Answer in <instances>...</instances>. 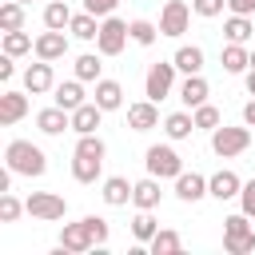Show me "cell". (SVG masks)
Here are the masks:
<instances>
[{"instance_id":"1","label":"cell","mask_w":255,"mask_h":255,"mask_svg":"<svg viewBox=\"0 0 255 255\" xmlns=\"http://www.w3.org/2000/svg\"><path fill=\"white\" fill-rule=\"evenodd\" d=\"M4 163L16 171V175H28V179H40L48 171V155L32 143V139H12L4 147Z\"/></svg>"},{"instance_id":"2","label":"cell","mask_w":255,"mask_h":255,"mask_svg":"<svg viewBox=\"0 0 255 255\" xmlns=\"http://www.w3.org/2000/svg\"><path fill=\"white\" fill-rule=\"evenodd\" d=\"M223 251H231V255H251L255 251V227H251L247 211L223 219Z\"/></svg>"},{"instance_id":"3","label":"cell","mask_w":255,"mask_h":255,"mask_svg":"<svg viewBox=\"0 0 255 255\" xmlns=\"http://www.w3.org/2000/svg\"><path fill=\"white\" fill-rule=\"evenodd\" d=\"M251 147V128L243 124V128H227V124H219L215 131H211V151L219 155V159H231V155H243Z\"/></svg>"},{"instance_id":"4","label":"cell","mask_w":255,"mask_h":255,"mask_svg":"<svg viewBox=\"0 0 255 255\" xmlns=\"http://www.w3.org/2000/svg\"><path fill=\"white\" fill-rule=\"evenodd\" d=\"M143 163H147V175H155V179H175L183 171V159L171 143H151L143 151Z\"/></svg>"},{"instance_id":"5","label":"cell","mask_w":255,"mask_h":255,"mask_svg":"<svg viewBox=\"0 0 255 255\" xmlns=\"http://www.w3.org/2000/svg\"><path fill=\"white\" fill-rule=\"evenodd\" d=\"M128 40H131L128 20H120V16H104L100 20V36H96V52L100 56H120L128 48Z\"/></svg>"},{"instance_id":"6","label":"cell","mask_w":255,"mask_h":255,"mask_svg":"<svg viewBox=\"0 0 255 255\" xmlns=\"http://www.w3.org/2000/svg\"><path fill=\"white\" fill-rule=\"evenodd\" d=\"M175 72H179V68H175V60H159V64H151V68H147V76H143V96H147V100H155V104H159V100H167V96H171V88H175Z\"/></svg>"},{"instance_id":"7","label":"cell","mask_w":255,"mask_h":255,"mask_svg":"<svg viewBox=\"0 0 255 255\" xmlns=\"http://www.w3.org/2000/svg\"><path fill=\"white\" fill-rule=\"evenodd\" d=\"M24 207H28L32 219H44V223H56V219L68 215V199L56 195V191H32V195L24 199Z\"/></svg>"},{"instance_id":"8","label":"cell","mask_w":255,"mask_h":255,"mask_svg":"<svg viewBox=\"0 0 255 255\" xmlns=\"http://www.w3.org/2000/svg\"><path fill=\"white\" fill-rule=\"evenodd\" d=\"M187 24H191V4H187V0H167V4L159 8V36L179 40V36L187 32Z\"/></svg>"},{"instance_id":"9","label":"cell","mask_w":255,"mask_h":255,"mask_svg":"<svg viewBox=\"0 0 255 255\" xmlns=\"http://www.w3.org/2000/svg\"><path fill=\"white\" fill-rule=\"evenodd\" d=\"M92 247H96V239H92L88 219L64 223V227H60V251H64V255H84V251H92Z\"/></svg>"},{"instance_id":"10","label":"cell","mask_w":255,"mask_h":255,"mask_svg":"<svg viewBox=\"0 0 255 255\" xmlns=\"http://www.w3.org/2000/svg\"><path fill=\"white\" fill-rule=\"evenodd\" d=\"M56 88V76H52V60H36L24 68V92L28 96H44Z\"/></svg>"},{"instance_id":"11","label":"cell","mask_w":255,"mask_h":255,"mask_svg":"<svg viewBox=\"0 0 255 255\" xmlns=\"http://www.w3.org/2000/svg\"><path fill=\"white\" fill-rule=\"evenodd\" d=\"M239 191H243V179H239L231 167H219V171L207 179V195H211V199H219V203L239 199Z\"/></svg>"},{"instance_id":"12","label":"cell","mask_w":255,"mask_h":255,"mask_svg":"<svg viewBox=\"0 0 255 255\" xmlns=\"http://www.w3.org/2000/svg\"><path fill=\"white\" fill-rule=\"evenodd\" d=\"M68 56V36L64 32H56V28H44L40 36H36V60H64Z\"/></svg>"},{"instance_id":"13","label":"cell","mask_w":255,"mask_h":255,"mask_svg":"<svg viewBox=\"0 0 255 255\" xmlns=\"http://www.w3.org/2000/svg\"><path fill=\"white\" fill-rule=\"evenodd\" d=\"M128 128H131V131H151V128H159V108H155V100L131 104V108H128Z\"/></svg>"},{"instance_id":"14","label":"cell","mask_w":255,"mask_h":255,"mask_svg":"<svg viewBox=\"0 0 255 255\" xmlns=\"http://www.w3.org/2000/svg\"><path fill=\"white\" fill-rule=\"evenodd\" d=\"M175 195H179L183 203H199V199L207 195V175H199V171H179V175H175Z\"/></svg>"},{"instance_id":"15","label":"cell","mask_w":255,"mask_h":255,"mask_svg":"<svg viewBox=\"0 0 255 255\" xmlns=\"http://www.w3.org/2000/svg\"><path fill=\"white\" fill-rule=\"evenodd\" d=\"M24 116H28V96L8 88V92L0 96V124H4V128H12V124H20Z\"/></svg>"},{"instance_id":"16","label":"cell","mask_w":255,"mask_h":255,"mask_svg":"<svg viewBox=\"0 0 255 255\" xmlns=\"http://www.w3.org/2000/svg\"><path fill=\"white\" fill-rule=\"evenodd\" d=\"M36 128H40L44 135H60L64 128H72V112H68V108H60V104H52V108L36 112Z\"/></svg>"},{"instance_id":"17","label":"cell","mask_w":255,"mask_h":255,"mask_svg":"<svg viewBox=\"0 0 255 255\" xmlns=\"http://www.w3.org/2000/svg\"><path fill=\"white\" fill-rule=\"evenodd\" d=\"M100 120H104V108H100L96 100H88V104H80V108L72 112V131H76V135H92V131L100 128Z\"/></svg>"},{"instance_id":"18","label":"cell","mask_w":255,"mask_h":255,"mask_svg":"<svg viewBox=\"0 0 255 255\" xmlns=\"http://www.w3.org/2000/svg\"><path fill=\"white\" fill-rule=\"evenodd\" d=\"M159 199H163V191H159V179H155V175L135 179V187H131V203H135V207L155 211V207H159Z\"/></svg>"},{"instance_id":"19","label":"cell","mask_w":255,"mask_h":255,"mask_svg":"<svg viewBox=\"0 0 255 255\" xmlns=\"http://www.w3.org/2000/svg\"><path fill=\"white\" fill-rule=\"evenodd\" d=\"M219 64H223L227 76H247V68H251V52H247L243 44H223Z\"/></svg>"},{"instance_id":"20","label":"cell","mask_w":255,"mask_h":255,"mask_svg":"<svg viewBox=\"0 0 255 255\" xmlns=\"http://www.w3.org/2000/svg\"><path fill=\"white\" fill-rule=\"evenodd\" d=\"M207 96H211V88H207L203 72L183 76V84H179V100H183V108H199V104H207Z\"/></svg>"},{"instance_id":"21","label":"cell","mask_w":255,"mask_h":255,"mask_svg":"<svg viewBox=\"0 0 255 255\" xmlns=\"http://www.w3.org/2000/svg\"><path fill=\"white\" fill-rule=\"evenodd\" d=\"M131 187H135V183H128L124 175H108L100 195H104V203H108V207H124V203H131Z\"/></svg>"},{"instance_id":"22","label":"cell","mask_w":255,"mask_h":255,"mask_svg":"<svg viewBox=\"0 0 255 255\" xmlns=\"http://www.w3.org/2000/svg\"><path fill=\"white\" fill-rule=\"evenodd\" d=\"M251 32H255L251 16H239V12H231V16L223 20V36H227V44H247V40H251Z\"/></svg>"},{"instance_id":"23","label":"cell","mask_w":255,"mask_h":255,"mask_svg":"<svg viewBox=\"0 0 255 255\" xmlns=\"http://www.w3.org/2000/svg\"><path fill=\"white\" fill-rule=\"evenodd\" d=\"M175 68L183 72V76H195V72H203V48L199 44H183V48H175Z\"/></svg>"},{"instance_id":"24","label":"cell","mask_w":255,"mask_h":255,"mask_svg":"<svg viewBox=\"0 0 255 255\" xmlns=\"http://www.w3.org/2000/svg\"><path fill=\"white\" fill-rule=\"evenodd\" d=\"M60 108H68V112H76L80 104H88L84 100V80H64V84H56V96H52Z\"/></svg>"},{"instance_id":"25","label":"cell","mask_w":255,"mask_h":255,"mask_svg":"<svg viewBox=\"0 0 255 255\" xmlns=\"http://www.w3.org/2000/svg\"><path fill=\"white\" fill-rule=\"evenodd\" d=\"M104 112H116V108H124V88L116 84V80H96V96H92Z\"/></svg>"},{"instance_id":"26","label":"cell","mask_w":255,"mask_h":255,"mask_svg":"<svg viewBox=\"0 0 255 255\" xmlns=\"http://www.w3.org/2000/svg\"><path fill=\"white\" fill-rule=\"evenodd\" d=\"M195 131V116L191 112H171V116H163V135L167 139H187Z\"/></svg>"},{"instance_id":"27","label":"cell","mask_w":255,"mask_h":255,"mask_svg":"<svg viewBox=\"0 0 255 255\" xmlns=\"http://www.w3.org/2000/svg\"><path fill=\"white\" fill-rule=\"evenodd\" d=\"M104 175V159H92V155H72V179L76 183H96Z\"/></svg>"},{"instance_id":"28","label":"cell","mask_w":255,"mask_h":255,"mask_svg":"<svg viewBox=\"0 0 255 255\" xmlns=\"http://www.w3.org/2000/svg\"><path fill=\"white\" fill-rule=\"evenodd\" d=\"M72 8L64 4V0H48L44 4V28H56V32H68V24H72Z\"/></svg>"},{"instance_id":"29","label":"cell","mask_w":255,"mask_h":255,"mask_svg":"<svg viewBox=\"0 0 255 255\" xmlns=\"http://www.w3.org/2000/svg\"><path fill=\"white\" fill-rule=\"evenodd\" d=\"M155 231H159V223H155V215H151V211H143V207H135V219H131V239H135L139 247H147Z\"/></svg>"},{"instance_id":"30","label":"cell","mask_w":255,"mask_h":255,"mask_svg":"<svg viewBox=\"0 0 255 255\" xmlns=\"http://www.w3.org/2000/svg\"><path fill=\"white\" fill-rule=\"evenodd\" d=\"M147 251H151V255H179V251H183V239H179V231H167V227H159V231L151 235Z\"/></svg>"},{"instance_id":"31","label":"cell","mask_w":255,"mask_h":255,"mask_svg":"<svg viewBox=\"0 0 255 255\" xmlns=\"http://www.w3.org/2000/svg\"><path fill=\"white\" fill-rule=\"evenodd\" d=\"M68 32H72L76 40H96V36H100V16H92V12H76L72 24H68Z\"/></svg>"},{"instance_id":"32","label":"cell","mask_w":255,"mask_h":255,"mask_svg":"<svg viewBox=\"0 0 255 255\" xmlns=\"http://www.w3.org/2000/svg\"><path fill=\"white\" fill-rule=\"evenodd\" d=\"M100 72H104V64H100V52H84V56H76V80H84V84H92V80H104Z\"/></svg>"},{"instance_id":"33","label":"cell","mask_w":255,"mask_h":255,"mask_svg":"<svg viewBox=\"0 0 255 255\" xmlns=\"http://www.w3.org/2000/svg\"><path fill=\"white\" fill-rule=\"evenodd\" d=\"M128 32H131V44L151 48L155 36H159V24H151V20H128Z\"/></svg>"},{"instance_id":"34","label":"cell","mask_w":255,"mask_h":255,"mask_svg":"<svg viewBox=\"0 0 255 255\" xmlns=\"http://www.w3.org/2000/svg\"><path fill=\"white\" fill-rule=\"evenodd\" d=\"M0 28H4V32L24 28V4H20V0H4V4H0Z\"/></svg>"},{"instance_id":"35","label":"cell","mask_w":255,"mask_h":255,"mask_svg":"<svg viewBox=\"0 0 255 255\" xmlns=\"http://www.w3.org/2000/svg\"><path fill=\"white\" fill-rule=\"evenodd\" d=\"M4 52H8V56H24V52H36V40H32L24 28H16V32H4Z\"/></svg>"},{"instance_id":"36","label":"cell","mask_w":255,"mask_h":255,"mask_svg":"<svg viewBox=\"0 0 255 255\" xmlns=\"http://www.w3.org/2000/svg\"><path fill=\"white\" fill-rule=\"evenodd\" d=\"M191 116H195V131H215L223 124V116H219L215 104H199V108H191Z\"/></svg>"},{"instance_id":"37","label":"cell","mask_w":255,"mask_h":255,"mask_svg":"<svg viewBox=\"0 0 255 255\" xmlns=\"http://www.w3.org/2000/svg\"><path fill=\"white\" fill-rule=\"evenodd\" d=\"M72 155H92V159H104V155H108V143L92 131V135H80V139H76V151H72Z\"/></svg>"},{"instance_id":"38","label":"cell","mask_w":255,"mask_h":255,"mask_svg":"<svg viewBox=\"0 0 255 255\" xmlns=\"http://www.w3.org/2000/svg\"><path fill=\"white\" fill-rule=\"evenodd\" d=\"M20 211H28V207H24L12 191H4V195H0V223H16V219H20Z\"/></svg>"},{"instance_id":"39","label":"cell","mask_w":255,"mask_h":255,"mask_svg":"<svg viewBox=\"0 0 255 255\" xmlns=\"http://www.w3.org/2000/svg\"><path fill=\"white\" fill-rule=\"evenodd\" d=\"M223 8H227V0H191V12H195V16H203V20L219 16Z\"/></svg>"},{"instance_id":"40","label":"cell","mask_w":255,"mask_h":255,"mask_svg":"<svg viewBox=\"0 0 255 255\" xmlns=\"http://www.w3.org/2000/svg\"><path fill=\"white\" fill-rule=\"evenodd\" d=\"M84 219H88V227H92L96 247H108V219H104V215H84Z\"/></svg>"},{"instance_id":"41","label":"cell","mask_w":255,"mask_h":255,"mask_svg":"<svg viewBox=\"0 0 255 255\" xmlns=\"http://www.w3.org/2000/svg\"><path fill=\"white\" fill-rule=\"evenodd\" d=\"M239 211H247V215L255 219V179L243 183V191H239Z\"/></svg>"},{"instance_id":"42","label":"cell","mask_w":255,"mask_h":255,"mask_svg":"<svg viewBox=\"0 0 255 255\" xmlns=\"http://www.w3.org/2000/svg\"><path fill=\"white\" fill-rule=\"evenodd\" d=\"M116 4H120V0H84V12H92V16H100V20H104V16H112V12H116Z\"/></svg>"},{"instance_id":"43","label":"cell","mask_w":255,"mask_h":255,"mask_svg":"<svg viewBox=\"0 0 255 255\" xmlns=\"http://www.w3.org/2000/svg\"><path fill=\"white\" fill-rule=\"evenodd\" d=\"M227 8L239 16H255V0H227Z\"/></svg>"},{"instance_id":"44","label":"cell","mask_w":255,"mask_h":255,"mask_svg":"<svg viewBox=\"0 0 255 255\" xmlns=\"http://www.w3.org/2000/svg\"><path fill=\"white\" fill-rule=\"evenodd\" d=\"M12 60H16V56L4 52V60H0V80H12V76H16V64H12Z\"/></svg>"},{"instance_id":"45","label":"cell","mask_w":255,"mask_h":255,"mask_svg":"<svg viewBox=\"0 0 255 255\" xmlns=\"http://www.w3.org/2000/svg\"><path fill=\"white\" fill-rule=\"evenodd\" d=\"M243 124H247V128H255V100H247V104H243Z\"/></svg>"},{"instance_id":"46","label":"cell","mask_w":255,"mask_h":255,"mask_svg":"<svg viewBox=\"0 0 255 255\" xmlns=\"http://www.w3.org/2000/svg\"><path fill=\"white\" fill-rule=\"evenodd\" d=\"M247 96H255V72H247Z\"/></svg>"},{"instance_id":"47","label":"cell","mask_w":255,"mask_h":255,"mask_svg":"<svg viewBox=\"0 0 255 255\" xmlns=\"http://www.w3.org/2000/svg\"><path fill=\"white\" fill-rule=\"evenodd\" d=\"M247 72H255V52H251V68H247Z\"/></svg>"},{"instance_id":"48","label":"cell","mask_w":255,"mask_h":255,"mask_svg":"<svg viewBox=\"0 0 255 255\" xmlns=\"http://www.w3.org/2000/svg\"><path fill=\"white\" fill-rule=\"evenodd\" d=\"M20 4H32V0H20Z\"/></svg>"}]
</instances>
